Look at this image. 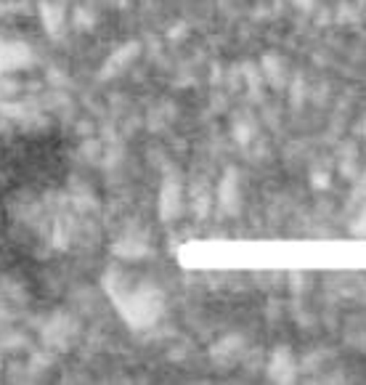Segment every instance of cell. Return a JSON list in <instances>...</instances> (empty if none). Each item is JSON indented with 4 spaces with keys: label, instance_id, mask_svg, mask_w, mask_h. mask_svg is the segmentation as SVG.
<instances>
[{
    "label": "cell",
    "instance_id": "6da1fadb",
    "mask_svg": "<svg viewBox=\"0 0 366 385\" xmlns=\"http://www.w3.org/2000/svg\"><path fill=\"white\" fill-rule=\"evenodd\" d=\"M112 301L117 303L122 319L136 329L151 327L165 314V295H162L160 287H154L151 282L136 284V290L112 292Z\"/></svg>",
    "mask_w": 366,
    "mask_h": 385
},
{
    "label": "cell",
    "instance_id": "7a4b0ae2",
    "mask_svg": "<svg viewBox=\"0 0 366 385\" xmlns=\"http://www.w3.org/2000/svg\"><path fill=\"white\" fill-rule=\"evenodd\" d=\"M298 372H300L298 359H295V354H292L290 348L284 346L276 348L271 354V359H268V364H265V375H268L271 383H295Z\"/></svg>",
    "mask_w": 366,
    "mask_h": 385
},
{
    "label": "cell",
    "instance_id": "3957f363",
    "mask_svg": "<svg viewBox=\"0 0 366 385\" xmlns=\"http://www.w3.org/2000/svg\"><path fill=\"white\" fill-rule=\"evenodd\" d=\"M181 207H183V186H181V179L170 176V179L162 181V189H160V194H157L160 218L168 224V221L181 216Z\"/></svg>",
    "mask_w": 366,
    "mask_h": 385
},
{
    "label": "cell",
    "instance_id": "277c9868",
    "mask_svg": "<svg viewBox=\"0 0 366 385\" xmlns=\"http://www.w3.org/2000/svg\"><path fill=\"white\" fill-rule=\"evenodd\" d=\"M218 205L223 207L225 216H236L239 207H242V179L236 168H228L220 176V184H218Z\"/></svg>",
    "mask_w": 366,
    "mask_h": 385
},
{
    "label": "cell",
    "instance_id": "5b68a950",
    "mask_svg": "<svg viewBox=\"0 0 366 385\" xmlns=\"http://www.w3.org/2000/svg\"><path fill=\"white\" fill-rule=\"evenodd\" d=\"M242 348H244V340L239 338V335H225V338H220V343L213 346L210 356H213L215 364H223V366L234 364L236 359L242 356Z\"/></svg>",
    "mask_w": 366,
    "mask_h": 385
},
{
    "label": "cell",
    "instance_id": "8992f818",
    "mask_svg": "<svg viewBox=\"0 0 366 385\" xmlns=\"http://www.w3.org/2000/svg\"><path fill=\"white\" fill-rule=\"evenodd\" d=\"M138 51H141V46L133 40V43H125V46L117 51V56L109 59V64H106V75H112V72H120V69H125V66L131 64L133 59L138 56Z\"/></svg>",
    "mask_w": 366,
    "mask_h": 385
},
{
    "label": "cell",
    "instance_id": "52a82bcc",
    "mask_svg": "<svg viewBox=\"0 0 366 385\" xmlns=\"http://www.w3.org/2000/svg\"><path fill=\"white\" fill-rule=\"evenodd\" d=\"M295 3H298V9H300V11H310V9H313V0H295Z\"/></svg>",
    "mask_w": 366,
    "mask_h": 385
}]
</instances>
